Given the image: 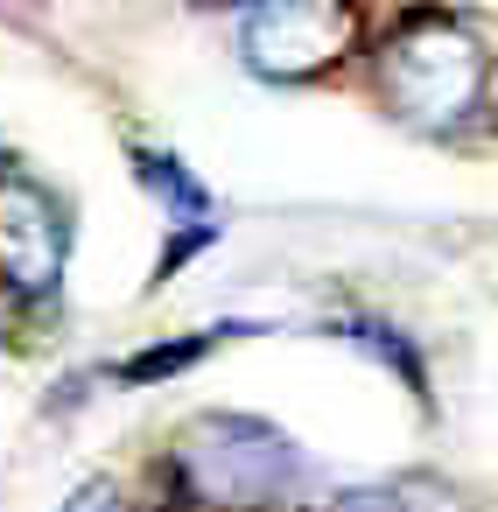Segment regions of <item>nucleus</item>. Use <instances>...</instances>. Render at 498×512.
<instances>
[{"label":"nucleus","mask_w":498,"mask_h":512,"mask_svg":"<svg viewBox=\"0 0 498 512\" xmlns=\"http://www.w3.org/2000/svg\"><path fill=\"white\" fill-rule=\"evenodd\" d=\"M169 491L190 512H288L302 498V449L260 414H190L169 435Z\"/></svg>","instance_id":"f257e3e1"},{"label":"nucleus","mask_w":498,"mask_h":512,"mask_svg":"<svg viewBox=\"0 0 498 512\" xmlns=\"http://www.w3.org/2000/svg\"><path fill=\"white\" fill-rule=\"evenodd\" d=\"M372 85L386 99V113L414 134H463L484 113L491 92V50L463 15L421 8L400 15L386 29V43L372 50Z\"/></svg>","instance_id":"f03ea898"},{"label":"nucleus","mask_w":498,"mask_h":512,"mask_svg":"<svg viewBox=\"0 0 498 512\" xmlns=\"http://www.w3.org/2000/svg\"><path fill=\"white\" fill-rule=\"evenodd\" d=\"M365 22L344 0H267L239 15V64L267 85H309L330 78L358 50Z\"/></svg>","instance_id":"7ed1b4c3"},{"label":"nucleus","mask_w":498,"mask_h":512,"mask_svg":"<svg viewBox=\"0 0 498 512\" xmlns=\"http://www.w3.org/2000/svg\"><path fill=\"white\" fill-rule=\"evenodd\" d=\"M64 267H71V204L15 169L0 183V302L15 316L57 309Z\"/></svg>","instance_id":"20e7f679"},{"label":"nucleus","mask_w":498,"mask_h":512,"mask_svg":"<svg viewBox=\"0 0 498 512\" xmlns=\"http://www.w3.org/2000/svg\"><path fill=\"white\" fill-rule=\"evenodd\" d=\"M302 512H484V505L435 470H407V477H379V484H358V491H330Z\"/></svg>","instance_id":"39448f33"},{"label":"nucleus","mask_w":498,"mask_h":512,"mask_svg":"<svg viewBox=\"0 0 498 512\" xmlns=\"http://www.w3.org/2000/svg\"><path fill=\"white\" fill-rule=\"evenodd\" d=\"M330 330H337L344 344H358L365 358L393 365V372H400V379H407V386H414V393L428 400V372H421V351H414V337H407V330H393L386 316H365V309H358V316H337Z\"/></svg>","instance_id":"423d86ee"},{"label":"nucleus","mask_w":498,"mask_h":512,"mask_svg":"<svg viewBox=\"0 0 498 512\" xmlns=\"http://www.w3.org/2000/svg\"><path fill=\"white\" fill-rule=\"evenodd\" d=\"M225 330H197V337H176V344H155V351H141V358H120L113 365V379H127V386H155V379H176L183 365H197L211 344H218Z\"/></svg>","instance_id":"0eeeda50"},{"label":"nucleus","mask_w":498,"mask_h":512,"mask_svg":"<svg viewBox=\"0 0 498 512\" xmlns=\"http://www.w3.org/2000/svg\"><path fill=\"white\" fill-rule=\"evenodd\" d=\"M64 512H162V505L134 498L120 477H92V484H78V491L64 498Z\"/></svg>","instance_id":"6e6552de"},{"label":"nucleus","mask_w":498,"mask_h":512,"mask_svg":"<svg viewBox=\"0 0 498 512\" xmlns=\"http://www.w3.org/2000/svg\"><path fill=\"white\" fill-rule=\"evenodd\" d=\"M8 344H15V309L0 302V351H8Z\"/></svg>","instance_id":"1a4fd4ad"},{"label":"nucleus","mask_w":498,"mask_h":512,"mask_svg":"<svg viewBox=\"0 0 498 512\" xmlns=\"http://www.w3.org/2000/svg\"><path fill=\"white\" fill-rule=\"evenodd\" d=\"M8 176H15V155H8V148H0V183H8Z\"/></svg>","instance_id":"9d476101"}]
</instances>
